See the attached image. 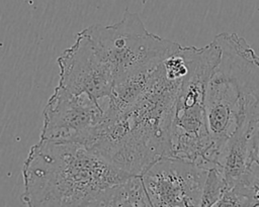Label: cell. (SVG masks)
<instances>
[{
  "instance_id": "cell-7",
  "label": "cell",
  "mask_w": 259,
  "mask_h": 207,
  "mask_svg": "<svg viewBox=\"0 0 259 207\" xmlns=\"http://www.w3.org/2000/svg\"><path fill=\"white\" fill-rule=\"evenodd\" d=\"M39 139L83 143L104 116L99 101L85 94L75 95L57 86L42 112Z\"/></svg>"
},
{
  "instance_id": "cell-1",
  "label": "cell",
  "mask_w": 259,
  "mask_h": 207,
  "mask_svg": "<svg viewBox=\"0 0 259 207\" xmlns=\"http://www.w3.org/2000/svg\"><path fill=\"white\" fill-rule=\"evenodd\" d=\"M131 176L81 143L39 139L23 163L20 199L30 207L100 206Z\"/></svg>"
},
{
  "instance_id": "cell-5",
  "label": "cell",
  "mask_w": 259,
  "mask_h": 207,
  "mask_svg": "<svg viewBox=\"0 0 259 207\" xmlns=\"http://www.w3.org/2000/svg\"><path fill=\"white\" fill-rule=\"evenodd\" d=\"M112 71L114 82L154 69L181 45L150 32L140 15L125 10L120 21L81 30Z\"/></svg>"
},
{
  "instance_id": "cell-6",
  "label": "cell",
  "mask_w": 259,
  "mask_h": 207,
  "mask_svg": "<svg viewBox=\"0 0 259 207\" xmlns=\"http://www.w3.org/2000/svg\"><path fill=\"white\" fill-rule=\"evenodd\" d=\"M207 169L164 157L141 177L151 207L200 206Z\"/></svg>"
},
{
  "instance_id": "cell-4",
  "label": "cell",
  "mask_w": 259,
  "mask_h": 207,
  "mask_svg": "<svg viewBox=\"0 0 259 207\" xmlns=\"http://www.w3.org/2000/svg\"><path fill=\"white\" fill-rule=\"evenodd\" d=\"M220 54L214 39L203 47L190 46L188 72L178 89L169 128L167 157L204 169L213 167L217 160L207 128L205 97L207 82Z\"/></svg>"
},
{
  "instance_id": "cell-10",
  "label": "cell",
  "mask_w": 259,
  "mask_h": 207,
  "mask_svg": "<svg viewBox=\"0 0 259 207\" xmlns=\"http://www.w3.org/2000/svg\"><path fill=\"white\" fill-rule=\"evenodd\" d=\"M226 188L227 184L222 172L215 166L208 168L202 188L200 207L214 206Z\"/></svg>"
},
{
  "instance_id": "cell-8",
  "label": "cell",
  "mask_w": 259,
  "mask_h": 207,
  "mask_svg": "<svg viewBox=\"0 0 259 207\" xmlns=\"http://www.w3.org/2000/svg\"><path fill=\"white\" fill-rule=\"evenodd\" d=\"M57 63L60 68L58 85L62 88L75 95L85 94L96 101L109 97L114 83L112 71L81 31Z\"/></svg>"
},
{
  "instance_id": "cell-2",
  "label": "cell",
  "mask_w": 259,
  "mask_h": 207,
  "mask_svg": "<svg viewBox=\"0 0 259 207\" xmlns=\"http://www.w3.org/2000/svg\"><path fill=\"white\" fill-rule=\"evenodd\" d=\"M182 78L166 73L161 63L141 96L117 115L104 113L85 146L119 169L142 176L168 156L169 128Z\"/></svg>"
},
{
  "instance_id": "cell-9",
  "label": "cell",
  "mask_w": 259,
  "mask_h": 207,
  "mask_svg": "<svg viewBox=\"0 0 259 207\" xmlns=\"http://www.w3.org/2000/svg\"><path fill=\"white\" fill-rule=\"evenodd\" d=\"M100 206L151 207L142 177L132 175L122 183L109 189L102 198Z\"/></svg>"
},
{
  "instance_id": "cell-3",
  "label": "cell",
  "mask_w": 259,
  "mask_h": 207,
  "mask_svg": "<svg viewBox=\"0 0 259 207\" xmlns=\"http://www.w3.org/2000/svg\"><path fill=\"white\" fill-rule=\"evenodd\" d=\"M214 40L221 54L207 82L205 110L218 158L228 139L249 136L259 116V56L236 33L223 32Z\"/></svg>"
},
{
  "instance_id": "cell-11",
  "label": "cell",
  "mask_w": 259,
  "mask_h": 207,
  "mask_svg": "<svg viewBox=\"0 0 259 207\" xmlns=\"http://www.w3.org/2000/svg\"><path fill=\"white\" fill-rule=\"evenodd\" d=\"M249 162L254 163L259 167V116L253 124L248 140Z\"/></svg>"
}]
</instances>
